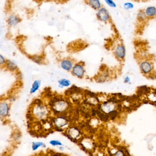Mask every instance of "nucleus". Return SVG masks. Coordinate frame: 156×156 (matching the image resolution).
Segmentation results:
<instances>
[{
	"instance_id": "obj_14",
	"label": "nucleus",
	"mask_w": 156,
	"mask_h": 156,
	"mask_svg": "<svg viewBox=\"0 0 156 156\" xmlns=\"http://www.w3.org/2000/svg\"><path fill=\"white\" fill-rule=\"evenodd\" d=\"M41 81L39 80H36L32 83V86L30 90V93L31 94H34L38 91L41 86Z\"/></svg>"
},
{
	"instance_id": "obj_19",
	"label": "nucleus",
	"mask_w": 156,
	"mask_h": 156,
	"mask_svg": "<svg viewBox=\"0 0 156 156\" xmlns=\"http://www.w3.org/2000/svg\"><path fill=\"white\" fill-rule=\"evenodd\" d=\"M112 156H127V152L122 148H119L118 149L113 153Z\"/></svg>"
},
{
	"instance_id": "obj_7",
	"label": "nucleus",
	"mask_w": 156,
	"mask_h": 156,
	"mask_svg": "<svg viewBox=\"0 0 156 156\" xmlns=\"http://www.w3.org/2000/svg\"><path fill=\"white\" fill-rule=\"evenodd\" d=\"M85 72L84 66L80 64H77L73 66L72 73L77 78H81L83 76Z\"/></svg>"
},
{
	"instance_id": "obj_9",
	"label": "nucleus",
	"mask_w": 156,
	"mask_h": 156,
	"mask_svg": "<svg viewBox=\"0 0 156 156\" xmlns=\"http://www.w3.org/2000/svg\"><path fill=\"white\" fill-rule=\"evenodd\" d=\"M115 54L118 59H123L125 55V50L124 46L121 45H119L117 46L115 50Z\"/></svg>"
},
{
	"instance_id": "obj_8",
	"label": "nucleus",
	"mask_w": 156,
	"mask_h": 156,
	"mask_svg": "<svg viewBox=\"0 0 156 156\" xmlns=\"http://www.w3.org/2000/svg\"><path fill=\"white\" fill-rule=\"evenodd\" d=\"M21 21V19L18 16L15 14H11L8 17L7 19V23L10 27L17 26Z\"/></svg>"
},
{
	"instance_id": "obj_30",
	"label": "nucleus",
	"mask_w": 156,
	"mask_h": 156,
	"mask_svg": "<svg viewBox=\"0 0 156 156\" xmlns=\"http://www.w3.org/2000/svg\"><path fill=\"white\" fill-rule=\"evenodd\" d=\"M0 36H1V33H0Z\"/></svg>"
},
{
	"instance_id": "obj_16",
	"label": "nucleus",
	"mask_w": 156,
	"mask_h": 156,
	"mask_svg": "<svg viewBox=\"0 0 156 156\" xmlns=\"http://www.w3.org/2000/svg\"><path fill=\"white\" fill-rule=\"evenodd\" d=\"M58 87L63 88L64 87H68L71 85L70 81L67 79H61L58 81Z\"/></svg>"
},
{
	"instance_id": "obj_25",
	"label": "nucleus",
	"mask_w": 156,
	"mask_h": 156,
	"mask_svg": "<svg viewBox=\"0 0 156 156\" xmlns=\"http://www.w3.org/2000/svg\"><path fill=\"white\" fill-rule=\"evenodd\" d=\"M133 5L130 2H127L125 3L124 5V7L125 9H132V8H133Z\"/></svg>"
},
{
	"instance_id": "obj_6",
	"label": "nucleus",
	"mask_w": 156,
	"mask_h": 156,
	"mask_svg": "<svg viewBox=\"0 0 156 156\" xmlns=\"http://www.w3.org/2000/svg\"><path fill=\"white\" fill-rule=\"evenodd\" d=\"M96 15L98 19L102 22H106L109 19V13L107 9L105 8L99 9Z\"/></svg>"
},
{
	"instance_id": "obj_3",
	"label": "nucleus",
	"mask_w": 156,
	"mask_h": 156,
	"mask_svg": "<svg viewBox=\"0 0 156 156\" xmlns=\"http://www.w3.org/2000/svg\"><path fill=\"white\" fill-rule=\"evenodd\" d=\"M70 119L64 115L54 116L51 120L52 127L55 130L59 131H65L70 125Z\"/></svg>"
},
{
	"instance_id": "obj_23",
	"label": "nucleus",
	"mask_w": 156,
	"mask_h": 156,
	"mask_svg": "<svg viewBox=\"0 0 156 156\" xmlns=\"http://www.w3.org/2000/svg\"><path fill=\"white\" fill-rule=\"evenodd\" d=\"M105 2L106 3L107 5H108L109 7H111L112 8H115L116 7V5L115 3L111 0H106Z\"/></svg>"
},
{
	"instance_id": "obj_11",
	"label": "nucleus",
	"mask_w": 156,
	"mask_h": 156,
	"mask_svg": "<svg viewBox=\"0 0 156 156\" xmlns=\"http://www.w3.org/2000/svg\"><path fill=\"white\" fill-rule=\"evenodd\" d=\"M5 66L6 68L11 72H16L18 70V67L17 64L13 60H7Z\"/></svg>"
},
{
	"instance_id": "obj_13",
	"label": "nucleus",
	"mask_w": 156,
	"mask_h": 156,
	"mask_svg": "<svg viewBox=\"0 0 156 156\" xmlns=\"http://www.w3.org/2000/svg\"><path fill=\"white\" fill-rule=\"evenodd\" d=\"M46 144L42 141H33L32 143L31 149L33 152H35L39 148H45L46 147Z\"/></svg>"
},
{
	"instance_id": "obj_24",
	"label": "nucleus",
	"mask_w": 156,
	"mask_h": 156,
	"mask_svg": "<svg viewBox=\"0 0 156 156\" xmlns=\"http://www.w3.org/2000/svg\"><path fill=\"white\" fill-rule=\"evenodd\" d=\"M7 60L3 56L0 54V66L5 65Z\"/></svg>"
},
{
	"instance_id": "obj_22",
	"label": "nucleus",
	"mask_w": 156,
	"mask_h": 156,
	"mask_svg": "<svg viewBox=\"0 0 156 156\" xmlns=\"http://www.w3.org/2000/svg\"><path fill=\"white\" fill-rule=\"evenodd\" d=\"M147 16L145 14V11H140L138 14V18L139 20H144L146 19Z\"/></svg>"
},
{
	"instance_id": "obj_15",
	"label": "nucleus",
	"mask_w": 156,
	"mask_h": 156,
	"mask_svg": "<svg viewBox=\"0 0 156 156\" xmlns=\"http://www.w3.org/2000/svg\"><path fill=\"white\" fill-rule=\"evenodd\" d=\"M146 15L149 17H153L156 15V8L154 7H149L145 9Z\"/></svg>"
},
{
	"instance_id": "obj_12",
	"label": "nucleus",
	"mask_w": 156,
	"mask_h": 156,
	"mask_svg": "<svg viewBox=\"0 0 156 156\" xmlns=\"http://www.w3.org/2000/svg\"><path fill=\"white\" fill-rule=\"evenodd\" d=\"M61 66L64 70L70 71L73 68V63L68 60H64L61 62Z\"/></svg>"
},
{
	"instance_id": "obj_27",
	"label": "nucleus",
	"mask_w": 156,
	"mask_h": 156,
	"mask_svg": "<svg viewBox=\"0 0 156 156\" xmlns=\"http://www.w3.org/2000/svg\"><path fill=\"white\" fill-rule=\"evenodd\" d=\"M124 81L125 82V83H129L130 82V78H129L128 76H127V77L125 78Z\"/></svg>"
},
{
	"instance_id": "obj_5",
	"label": "nucleus",
	"mask_w": 156,
	"mask_h": 156,
	"mask_svg": "<svg viewBox=\"0 0 156 156\" xmlns=\"http://www.w3.org/2000/svg\"><path fill=\"white\" fill-rule=\"evenodd\" d=\"M11 111V104L7 100L0 101V121L6 120L9 117Z\"/></svg>"
},
{
	"instance_id": "obj_21",
	"label": "nucleus",
	"mask_w": 156,
	"mask_h": 156,
	"mask_svg": "<svg viewBox=\"0 0 156 156\" xmlns=\"http://www.w3.org/2000/svg\"><path fill=\"white\" fill-rule=\"evenodd\" d=\"M31 59L37 64H40L42 62V58L40 56H37V55L33 56L31 57Z\"/></svg>"
},
{
	"instance_id": "obj_4",
	"label": "nucleus",
	"mask_w": 156,
	"mask_h": 156,
	"mask_svg": "<svg viewBox=\"0 0 156 156\" xmlns=\"http://www.w3.org/2000/svg\"><path fill=\"white\" fill-rule=\"evenodd\" d=\"M64 132L68 138L74 143H78L82 139L83 133L82 130L80 127L77 125H70Z\"/></svg>"
},
{
	"instance_id": "obj_10",
	"label": "nucleus",
	"mask_w": 156,
	"mask_h": 156,
	"mask_svg": "<svg viewBox=\"0 0 156 156\" xmlns=\"http://www.w3.org/2000/svg\"><path fill=\"white\" fill-rule=\"evenodd\" d=\"M140 68L144 74H148L151 72L152 66L150 63L148 62H144L141 63Z\"/></svg>"
},
{
	"instance_id": "obj_1",
	"label": "nucleus",
	"mask_w": 156,
	"mask_h": 156,
	"mask_svg": "<svg viewBox=\"0 0 156 156\" xmlns=\"http://www.w3.org/2000/svg\"><path fill=\"white\" fill-rule=\"evenodd\" d=\"M50 110L52 111L54 116L64 115L67 116L68 113L71 109V104L67 100L54 97L49 102Z\"/></svg>"
},
{
	"instance_id": "obj_20",
	"label": "nucleus",
	"mask_w": 156,
	"mask_h": 156,
	"mask_svg": "<svg viewBox=\"0 0 156 156\" xmlns=\"http://www.w3.org/2000/svg\"><path fill=\"white\" fill-rule=\"evenodd\" d=\"M49 144L50 145H51L53 147H60V146H64L63 144L60 141L58 140H51L49 141Z\"/></svg>"
},
{
	"instance_id": "obj_26",
	"label": "nucleus",
	"mask_w": 156,
	"mask_h": 156,
	"mask_svg": "<svg viewBox=\"0 0 156 156\" xmlns=\"http://www.w3.org/2000/svg\"><path fill=\"white\" fill-rule=\"evenodd\" d=\"M48 156H67V155H64L63 153H50L49 155H48Z\"/></svg>"
},
{
	"instance_id": "obj_29",
	"label": "nucleus",
	"mask_w": 156,
	"mask_h": 156,
	"mask_svg": "<svg viewBox=\"0 0 156 156\" xmlns=\"http://www.w3.org/2000/svg\"><path fill=\"white\" fill-rule=\"evenodd\" d=\"M32 156H45L44 155H43L42 154H38L36 155H33Z\"/></svg>"
},
{
	"instance_id": "obj_17",
	"label": "nucleus",
	"mask_w": 156,
	"mask_h": 156,
	"mask_svg": "<svg viewBox=\"0 0 156 156\" xmlns=\"http://www.w3.org/2000/svg\"><path fill=\"white\" fill-rule=\"evenodd\" d=\"M21 137H22L21 133L18 130L14 131V133L12 135V137H11L13 141L16 143H18L19 141H20Z\"/></svg>"
},
{
	"instance_id": "obj_28",
	"label": "nucleus",
	"mask_w": 156,
	"mask_h": 156,
	"mask_svg": "<svg viewBox=\"0 0 156 156\" xmlns=\"http://www.w3.org/2000/svg\"><path fill=\"white\" fill-rule=\"evenodd\" d=\"M58 148H59V150L60 151H64V146H60L58 147Z\"/></svg>"
},
{
	"instance_id": "obj_2",
	"label": "nucleus",
	"mask_w": 156,
	"mask_h": 156,
	"mask_svg": "<svg viewBox=\"0 0 156 156\" xmlns=\"http://www.w3.org/2000/svg\"><path fill=\"white\" fill-rule=\"evenodd\" d=\"M50 109L42 103L34 104L30 109V114L34 119L39 121H45L50 115Z\"/></svg>"
},
{
	"instance_id": "obj_18",
	"label": "nucleus",
	"mask_w": 156,
	"mask_h": 156,
	"mask_svg": "<svg viewBox=\"0 0 156 156\" xmlns=\"http://www.w3.org/2000/svg\"><path fill=\"white\" fill-rule=\"evenodd\" d=\"M89 4L93 9H99L100 8L101 4L100 1L98 0H91L88 1Z\"/></svg>"
}]
</instances>
